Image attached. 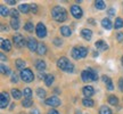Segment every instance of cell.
Wrapping results in <instances>:
<instances>
[{
	"mask_svg": "<svg viewBox=\"0 0 123 114\" xmlns=\"http://www.w3.org/2000/svg\"><path fill=\"white\" fill-rule=\"evenodd\" d=\"M51 16L56 22L63 23L67 19V12L65 10V8H63L61 6H55L51 9Z\"/></svg>",
	"mask_w": 123,
	"mask_h": 114,
	"instance_id": "1",
	"label": "cell"
},
{
	"mask_svg": "<svg viewBox=\"0 0 123 114\" xmlns=\"http://www.w3.org/2000/svg\"><path fill=\"white\" fill-rule=\"evenodd\" d=\"M57 66L58 69H61L62 71H65L67 73H72L74 71V65L71 63L66 57H61L57 61Z\"/></svg>",
	"mask_w": 123,
	"mask_h": 114,
	"instance_id": "2",
	"label": "cell"
},
{
	"mask_svg": "<svg viewBox=\"0 0 123 114\" xmlns=\"http://www.w3.org/2000/svg\"><path fill=\"white\" fill-rule=\"evenodd\" d=\"M81 79L83 82H90V81H97L98 80V75L92 69H88L86 71H82L81 73Z\"/></svg>",
	"mask_w": 123,
	"mask_h": 114,
	"instance_id": "3",
	"label": "cell"
},
{
	"mask_svg": "<svg viewBox=\"0 0 123 114\" xmlns=\"http://www.w3.org/2000/svg\"><path fill=\"white\" fill-rule=\"evenodd\" d=\"M88 55V49L86 47H74L72 49V57L75 59H80V58H84Z\"/></svg>",
	"mask_w": 123,
	"mask_h": 114,
	"instance_id": "4",
	"label": "cell"
},
{
	"mask_svg": "<svg viewBox=\"0 0 123 114\" xmlns=\"http://www.w3.org/2000/svg\"><path fill=\"white\" fill-rule=\"evenodd\" d=\"M19 76H21V79L24 81V82H32L33 81V79H34V74L32 73V71L30 70V69H25V70L21 71V74H19Z\"/></svg>",
	"mask_w": 123,
	"mask_h": 114,
	"instance_id": "5",
	"label": "cell"
},
{
	"mask_svg": "<svg viewBox=\"0 0 123 114\" xmlns=\"http://www.w3.org/2000/svg\"><path fill=\"white\" fill-rule=\"evenodd\" d=\"M71 14L73 15V17L76 18V19H80V18L83 16V10L80 8L78 5H73L71 7Z\"/></svg>",
	"mask_w": 123,
	"mask_h": 114,
	"instance_id": "6",
	"label": "cell"
},
{
	"mask_svg": "<svg viewBox=\"0 0 123 114\" xmlns=\"http://www.w3.org/2000/svg\"><path fill=\"white\" fill-rule=\"evenodd\" d=\"M35 32H37V35L39 37V38H44L46 35H47V29L44 26V24L42 23H38V25L35 26Z\"/></svg>",
	"mask_w": 123,
	"mask_h": 114,
	"instance_id": "7",
	"label": "cell"
},
{
	"mask_svg": "<svg viewBox=\"0 0 123 114\" xmlns=\"http://www.w3.org/2000/svg\"><path fill=\"white\" fill-rule=\"evenodd\" d=\"M9 104V95L8 92L2 91L0 94V107L1 108H6Z\"/></svg>",
	"mask_w": 123,
	"mask_h": 114,
	"instance_id": "8",
	"label": "cell"
},
{
	"mask_svg": "<svg viewBox=\"0 0 123 114\" xmlns=\"http://www.w3.org/2000/svg\"><path fill=\"white\" fill-rule=\"evenodd\" d=\"M44 104L48 106H51V107H57V106L61 105V101H59V98L56 96H51L47 98L46 101H44Z\"/></svg>",
	"mask_w": 123,
	"mask_h": 114,
	"instance_id": "9",
	"label": "cell"
},
{
	"mask_svg": "<svg viewBox=\"0 0 123 114\" xmlns=\"http://www.w3.org/2000/svg\"><path fill=\"white\" fill-rule=\"evenodd\" d=\"M13 41L15 46H17L18 48H21V47H23L25 44V40H24V37L22 34H15L13 37Z\"/></svg>",
	"mask_w": 123,
	"mask_h": 114,
	"instance_id": "10",
	"label": "cell"
},
{
	"mask_svg": "<svg viewBox=\"0 0 123 114\" xmlns=\"http://www.w3.org/2000/svg\"><path fill=\"white\" fill-rule=\"evenodd\" d=\"M26 44H27V48L30 49L31 51H37V50H38V46H39V44L37 42V40H35L34 38H29Z\"/></svg>",
	"mask_w": 123,
	"mask_h": 114,
	"instance_id": "11",
	"label": "cell"
},
{
	"mask_svg": "<svg viewBox=\"0 0 123 114\" xmlns=\"http://www.w3.org/2000/svg\"><path fill=\"white\" fill-rule=\"evenodd\" d=\"M82 92H83V95L87 98H90V97L95 94V89L91 87V86H86V87H83V89H82Z\"/></svg>",
	"mask_w": 123,
	"mask_h": 114,
	"instance_id": "12",
	"label": "cell"
},
{
	"mask_svg": "<svg viewBox=\"0 0 123 114\" xmlns=\"http://www.w3.org/2000/svg\"><path fill=\"white\" fill-rule=\"evenodd\" d=\"M81 37H82L84 40L90 41V40H91V38H92L91 30H89V29H82V30H81Z\"/></svg>",
	"mask_w": 123,
	"mask_h": 114,
	"instance_id": "13",
	"label": "cell"
},
{
	"mask_svg": "<svg viewBox=\"0 0 123 114\" xmlns=\"http://www.w3.org/2000/svg\"><path fill=\"white\" fill-rule=\"evenodd\" d=\"M46 62L42 61V59H39V61L35 62V69L38 71H40V72H42V71L46 70Z\"/></svg>",
	"mask_w": 123,
	"mask_h": 114,
	"instance_id": "14",
	"label": "cell"
},
{
	"mask_svg": "<svg viewBox=\"0 0 123 114\" xmlns=\"http://www.w3.org/2000/svg\"><path fill=\"white\" fill-rule=\"evenodd\" d=\"M101 26L104 27V29H106V30H112V27L114 26V25L112 24L110 18H104L101 21Z\"/></svg>",
	"mask_w": 123,
	"mask_h": 114,
	"instance_id": "15",
	"label": "cell"
},
{
	"mask_svg": "<svg viewBox=\"0 0 123 114\" xmlns=\"http://www.w3.org/2000/svg\"><path fill=\"white\" fill-rule=\"evenodd\" d=\"M103 81L106 83V87L108 90H113L114 89V86H113V81L107 76V75H103Z\"/></svg>",
	"mask_w": 123,
	"mask_h": 114,
	"instance_id": "16",
	"label": "cell"
},
{
	"mask_svg": "<svg viewBox=\"0 0 123 114\" xmlns=\"http://www.w3.org/2000/svg\"><path fill=\"white\" fill-rule=\"evenodd\" d=\"M1 49H2V50H6V51H9V50L12 49V44L9 42V40L1 39Z\"/></svg>",
	"mask_w": 123,
	"mask_h": 114,
	"instance_id": "17",
	"label": "cell"
},
{
	"mask_svg": "<svg viewBox=\"0 0 123 114\" xmlns=\"http://www.w3.org/2000/svg\"><path fill=\"white\" fill-rule=\"evenodd\" d=\"M59 31H61V33L64 35V37H70V35L72 34V31H71L70 26H66V25L62 26L61 29H59Z\"/></svg>",
	"mask_w": 123,
	"mask_h": 114,
	"instance_id": "18",
	"label": "cell"
},
{
	"mask_svg": "<svg viewBox=\"0 0 123 114\" xmlns=\"http://www.w3.org/2000/svg\"><path fill=\"white\" fill-rule=\"evenodd\" d=\"M37 53L39 54L40 56H42V55H44V54L47 53V46L44 44H39V46H38V50H37Z\"/></svg>",
	"mask_w": 123,
	"mask_h": 114,
	"instance_id": "19",
	"label": "cell"
},
{
	"mask_svg": "<svg viewBox=\"0 0 123 114\" xmlns=\"http://www.w3.org/2000/svg\"><path fill=\"white\" fill-rule=\"evenodd\" d=\"M95 46H96V48L100 49V50H106V49L108 48V46H107V44H106V42H104L103 40L96 41V44H95Z\"/></svg>",
	"mask_w": 123,
	"mask_h": 114,
	"instance_id": "20",
	"label": "cell"
},
{
	"mask_svg": "<svg viewBox=\"0 0 123 114\" xmlns=\"http://www.w3.org/2000/svg\"><path fill=\"white\" fill-rule=\"evenodd\" d=\"M82 104H83V106H86V107H92V106L95 105V101H92L91 98L84 97L83 99H82Z\"/></svg>",
	"mask_w": 123,
	"mask_h": 114,
	"instance_id": "21",
	"label": "cell"
},
{
	"mask_svg": "<svg viewBox=\"0 0 123 114\" xmlns=\"http://www.w3.org/2000/svg\"><path fill=\"white\" fill-rule=\"evenodd\" d=\"M15 65H16V69H18V70H25V62L23 61V59H16V62H15Z\"/></svg>",
	"mask_w": 123,
	"mask_h": 114,
	"instance_id": "22",
	"label": "cell"
},
{
	"mask_svg": "<svg viewBox=\"0 0 123 114\" xmlns=\"http://www.w3.org/2000/svg\"><path fill=\"white\" fill-rule=\"evenodd\" d=\"M18 10H19L21 13H23V14H27L29 12H31V10H30V5H26V4L19 5V7H18Z\"/></svg>",
	"mask_w": 123,
	"mask_h": 114,
	"instance_id": "23",
	"label": "cell"
},
{
	"mask_svg": "<svg viewBox=\"0 0 123 114\" xmlns=\"http://www.w3.org/2000/svg\"><path fill=\"white\" fill-rule=\"evenodd\" d=\"M10 26H12L13 30H18V29H19V19H18V18H12Z\"/></svg>",
	"mask_w": 123,
	"mask_h": 114,
	"instance_id": "24",
	"label": "cell"
},
{
	"mask_svg": "<svg viewBox=\"0 0 123 114\" xmlns=\"http://www.w3.org/2000/svg\"><path fill=\"white\" fill-rule=\"evenodd\" d=\"M99 114H113V112H112V110H111L108 106L103 105L99 108Z\"/></svg>",
	"mask_w": 123,
	"mask_h": 114,
	"instance_id": "25",
	"label": "cell"
},
{
	"mask_svg": "<svg viewBox=\"0 0 123 114\" xmlns=\"http://www.w3.org/2000/svg\"><path fill=\"white\" fill-rule=\"evenodd\" d=\"M22 95H23V92H21L18 89H12V96H13V98L14 99H19L21 97H22Z\"/></svg>",
	"mask_w": 123,
	"mask_h": 114,
	"instance_id": "26",
	"label": "cell"
},
{
	"mask_svg": "<svg viewBox=\"0 0 123 114\" xmlns=\"http://www.w3.org/2000/svg\"><path fill=\"white\" fill-rule=\"evenodd\" d=\"M54 80H55L54 75H51V74H47L46 79H44V84H46V86H48V87H50V86L53 84Z\"/></svg>",
	"mask_w": 123,
	"mask_h": 114,
	"instance_id": "27",
	"label": "cell"
},
{
	"mask_svg": "<svg viewBox=\"0 0 123 114\" xmlns=\"http://www.w3.org/2000/svg\"><path fill=\"white\" fill-rule=\"evenodd\" d=\"M95 7H96L97 9L103 10V9H105L106 5H105V2H104L103 0H96V1H95Z\"/></svg>",
	"mask_w": 123,
	"mask_h": 114,
	"instance_id": "28",
	"label": "cell"
},
{
	"mask_svg": "<svg viewBox=\"0 0 123 114\" xmlns=\"http://www.w3.org/2000/svg\"><path fill=\"white\" fill-rule=\"evenodd\" d=\"M32 90H31L30 88H25L24 90H23V96L24 98H26V99H31V97H32Z\"/></svg>",
	"mask_w": 123,
	"mask_h": 114,
	"instance_id": "29",
	"label": "cell"
},
{
	"mask_svg": "<svg viewBox=\"0 0 123 114\" xmlns=\"http://www.w3.org/2000/svg\"><path fill=\"white\" fill-rule=\"evenodd\" d=\"M0 71H1V74L2 75H8L9 73H10L8 66H6L5 64H1V65H0Z\"/></svg>",
	"mask_w": 123,
	"mask_h": 114,
	"instance_id": "30",
	"label": "cell"
},
{
	"mask_svg": "<svg viewBox=\"0 0 123 114\" xmlns=\"http://www.w3.org/2000/svg\"><path fill=\"white\" fill-rule=\"evenodd\" d=\"M108 103H110L111 105H114L116 106L117 104H119V98L115 96H110L108 97Z\"/></svg>",
	"mask_w": 123,
	"mask_h": 114,
	"instance_id": "31",
	"label": "cell"
},
{
	"mask_svg": "<svg viewBox=\"0 0 123 114\" xmlns=\"http://www.w3.org/2000/svg\"><path fill=\"white\" fill-rule=\"evenodd\" d=\"M114 27H115V29H121V27H123V19H122V18L117 17L116 19H115Z\"/></svg>",
	"mask_w": 123,
	"mask_h": 114,
	"instance_id": "32",
	"label": "cell"
},
{
	"mask_svg": "<svg viewBox=\"0 0 123 114\" xmlns=\"http://www.w3.org/2000/svg\"><path fill=\"white\" fill-rule=\"evenodd\" d=\"M37 95H38V97L39 98H44L46 97V90L44 89H42V88H39V89H37Z\"/></svg>",
	"mask_w": 123,
	"mask_h": 114,
	"instance_id": "33",
	"label": "cell"
},
{
	"mask_svg": "<svg viewBox=\"0 0 123 114\" xmlns=\"http://www.w3.org/2000/svg\"><path fill=\"white\" fill-rule=\"evenodd\" d=\"M22 105H23V107H31V106L33 105V101H32V99L24 98V101H22Z\"/></svg>",
	"mask_w": 123,
	"mask_h": 114,
	"instance_id": "34",
	"label": "cell"
},
{
	"mask_svg": "<svg viewBox=\"0 0 123 114\" xmlns=\"http://www.w3.org/2000/svg\"><path fill=\"white\" fill-rule=\"evenodd\" d=\"M24 30H26L27 32H32V31L34 30V25H33V23L27 22L26 24L24 25Z\"/></svg>",
	"mask_w": 123,
	"mask_h": 114,
	"instance_id": "35",
	"label": "cell"
},
{
	"mask_svg": "<svg viewBox=\"0 0 123 114\" xmlns=\"http://www.w3.org/2000/svg\"><path fill=\"white\" fill-rule=\"evenodd\" d=\"M0 10H1V16H8L9 14H10V10H8L7 7H5V6H1Z\"/></svg>",
	"mask_w": 123,
	"mask_h": 114,
	"instance_id": "36",
	"label": "cell"
},
{
	"mask_svg": "<svg viewBox=\"0 0 123 114\" xmlns=\"http://www.w3.org/2000/svg\"><path fill=\"white\" fill-rule=\"evenodd\" d=\"M9 15L12 16V18H18V15H19V13H18V10H16V9H12Z\"/></svg>",
	"mask_w": 123,
	"mask_h": 114,
	"instance_id": "37",
	"label": "cell"
},
{
	"mask_svg": "<svg viewBox=\"0 0 123 114\" xmlns=\"http://www.w3.org/2000/svg\"><path fill=\"white\" fill-rule=\"evenodd\" d=\"M30 10L32 12V13H34V14H37L38 13V6L35 4H32V5H30Z\"/></svg>",
	"mask_w": 123,
	"mask_h": 114,
	"instance_id": "38",
	"label": "cell"
},
{
	"mask_svg": "<svg viewBox=\"0 0 123 114\" xmlns=\"http://www.w3.org/2000/svg\"><path fill=\"white\" fill-rule=\"evenodd\" d=\"M10 80H12V82H14V83H16L18 81V76L17 74H15V73H13L12 74V76H10Z\"/></svg>",
	"mask_w": 123,
	"mask_h": 114,
	"instance_id": "39",
	"label": "cell"
},
{
	"mask_svg": "<svg viewBox=\"0 0 123 114\" xmlns=\"http://www.w3.org/2000/svg\"><path fill=\"white\" fill-rule=\"evenodd\" d=\"M54 44H56V46H61L63 42H62V40L59 39V38H55V39H54Z\"/></svg>",
	"mask_w": 123,
	"mask_h": 114,
	"instance_id": "40",
	"label": "cell"
},
{
	"mask_svg": "<svg viewBox=\"0 0 123 114\" xmlns=\"http://www.w3.org/2000/svg\"><path fill=\"white\" fill-rule=\"evenodd\" d=\"M119 88L121 91H123V78H121V79L119 80Z\"/></svg>",
	"mask_w": 123,
	"mask_h": 114,
	"instance_id": "41",
	"label": "cell"
},
{
	"mask_svg": "<svg viewBox=\"0 0 123 114\" xmlns=\"http://www.w3.org/2000/svg\"><path fill=\"white\" fill-rule=\"evenodd\" d=\"M107 13H108V15H110V16H114V15H115V9L114 8H110Z\"/></svg>",
	"mask_w": 123,
	"mask_h": 114,
	"instance_id": "42",
	"label": "cell"
},
{
	"mask_svg": "<svg viewBox=\"0 0 123 114\" xmlns=\"http://www.w3.org/2000/svg\"><path fill=\"white\" fill-rule=\"evenodd\" d=\"M116 39H117V41H122V40H123V33H117Z\"/></svg>",
	"mask_w": 123,
	"mask_h": 114,
	"instance_id": "43",
	"label": "cell"
},
{
	"mask_svg": "<svg viewBox=\"0 0 123 114\" xmlns=\"http://www.w3.org/2000/svg\"><path fill=\"white\" fill-rule=\"evenodd\" d=\"M31 114H40V111L38 108H33V110L31 111Z\"/></svg>",
	"mask_w": 123,
	"mask_h": 114,
	"instance_id": "44",
	"label": "cell"
},
{
	"mask_svg": "<svg viewBox=\"0 0 123 114\" xmlns=\"http://www.w3.org/2000/svg\"><path fill=\"white\" fill-rule=\"evenodd\" d=\"M47 114H59V113H58V111H56V110H53V108H51V110L49 111V112H48V113H47Z\"/></svg>",
	"mask_w": 123,
	"mask_h": 114,
	"instance_id": "45",
	"label": "cell"
},
{
	"mask_svg": "<svg viewBox=\"0 0 123 114\" xmlns=\"http://www.w3.org/2000/svg\"><path fill=\"white\" fill-rule=\"evenodd\" d=\"M6 2H7L8 5H15L16 4V1H15V0H7Z\"/></svg>",
	"mask_w": 123,
	"mask_h": 114,
	"instance_id": "46",
	"label": "cell"
},
{
	"mask_svg": "<svg viewBox=\"0 0 123 114\" xmlns=\"http://www.w3.org/2000/svg\"><path fill=\"white\" fill-rule=\"evenodd\" d=\"M1 31H8V26L7 25H1Z\"/></svg>",
	"mask_w": 123,
	"mask_h": 114,
	"instance_id": "47",
	"label": "cell"
},
{
	"mask_svg": "<svg viewBox=\"0 0 123 114\" xmlns=\"http://www.w3.org/2000/svg\"><path fill=\"white\" fill-rule=\"evenodd\" d=\"M0 57H1V61H2V62L6 61V56H5L4 54H1V55H0Z\"/></svg>",
	"mask_w": 123,
	"mask_h": 114,
	"instance_id": "48",
	"label": "cell"
},
{
	"mask_svg": "<svg viewBox=\"0 0 123 114\" xmlns=\"http://www.w3.org/2000/svg\"><path fill=\"white\" fill-rule=\"evenodd\" d=\"M92 55H93V57L96 58V57L98 56V51H93V54H92Z\"/></svg>",
	"mask_w": 123,
	"mask_h": 114,
	"instance_id": "49",
	"label": "cell"
},
{
	"mask_svg": "<svg viewBox=\"0 0 123 114\" xmlns=\"http://www.w3.org/2000/svg\"><path fill=\"white\" fill-rule=\"evenodd\" d=\"M88 21H89V23H91V24H95V22H93V19H92V18H89Z\"/></svg>",
	"mask_w": 123,
	"mask_h": 114,
	"instance_id": "50",
	"label": "cell"
},
{
	"mask_svg": "<svg viewBox=\"0 0 123 114\" xmlns=\"http://www.w3.org/2000/svg\"><path fill=\"white\" fill-rule=\"evenodd\" d=\"M75 114H82V112H81L80 110H76L75 111Z\"/></svg>",
	"mask_w": 123,
	"mask_h": 114,
	"instance_id": "51",
	"label": "cell"
},
{
	"mask_svg": "<svg viewBox=\"0 0 123 114\" xmlns=\"http://www.w3.org/2000/svg\"><path fill=\"white\" fill-rule=\"evenodd\" d=\"M121 63H122V65H123V56H122V59H121Z\"/></svg>",
	"mask_w": 123,
	"mask_h": 114,
	"instance_id": "52",
	"label": "cell"
}]
</instances>
